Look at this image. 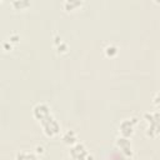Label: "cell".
<instances>
[{
  "instance_id": "6da1fadb",
  "label": "cell",
  "mask_w": 160,
  "mask_h": 160,
  "mask_svg": "<svg viewBox=\"0 0 160 160\" xmlns=\"http://www.w3.org/2000/svg\"><path fill=\"white\" fill-rule=\"evenodd\" d=\"M145 119L150 124V126L148 128V132H146L148 136L155 138L156 135H159L160 134V114H158V112L146 114Z\"/></svg>"
},
{
  "instance_id": "7a4b0ae2",
  "label": "cell",
  "mask_w": 160,
  "mask_h": 160,
  "mask_svg": "<svg viewBox=\"0 0 160 160\" xmlns=\"http://www.w3.org/2000/svg\"><path fill=\"white\" fill-rule=\"evenodd\" d=\"M41 125H42V129H44V132H45L46 136H50V138L56 136L59 134V131H60V126H59L58 121L51 115L49 118L44 119L41 121Z\"/></svg>"
},
{
  "instance_id": "3957f363",
  "label": "cell",
  "mask_w": 160,
  "mask_h": 160,
  "mask_svg": "<svg viewBox=\"0 0 160 160\" xmlns=\"http://www.w3.org/2000/svg\"><path fill=\"white\" fill-rule=\"evenodd\" d=\"M70 156L72 158V160H92V156L89 155L86 148L81 142H76L75 145H72L70 150Z\"/></svg>"
},
{
  "instance_id": "277c9868",
  "label": "cell",
  "mask_w": 160,
  "mask_h": 160,
  "mask_svg": "<svg viewBox=\"0 0 160 160\" xmlns=\"http://www.w3.org/2000/svg\"><path fill=\"white\" fill-rule=\"evenodd\" d=\"M32 115L35 119H38L41 122L44 119L49 118L51 115V112H50V109L46 104H38L32 110Z\"/></svg>"
},
{
  "instance_id": "5b68a950",
  "label": "cell",
  "mask_w": 160,
  "mask_h": 160,
  "mask_svg": "<svg viewBox=\"0 0 160 160\" xmlns=\"http://www.w3.org/2000/svg\"><path fill=\"white\" fill-rule=\"evenodd\" d=\"M135 122H136V119H126L121 122L119 129H120V132L122 134V138H129L132 134Z\"/></svg>"
},
{
  "instance_id": "8992f818",
  "label": "cell",
  "mask_w": 160,
  "mask_h": 160,
  "mask_svg": "<svg viewBox=\"0 0 160 160\" xmlns=\"http://www.w3.org/2000/svg\"><path fill=\"white\" fill-rule=\"evenodd\" d=\"M116 145L120 148L121 152L125 154L126 156H131V155H132L131 142L128 140V138H119V139L116 140Z\"/></svg>"
},
{
  "instance_id": "52a82bcc",
  "label": "cell",
  "mask_w": 160,
  "mask_h": 160,
  "mask_svg": "<svg viewBox=\"0 0 160 160\" xmlns=\"http://www.w3.org/2000/svg\"><path fill=\"white\" fill-rule=\"evenodd\" d=\"M62 140H64V142H66V144L75 145V144H76V135H75V132H74L72 130L66 131V132L64 134V136H62Z\"/></svg>"
},
{
  "instance_id": "ba28073f",
  "label": "cell",
  "mask_w": 160,
  "mask_h": 160,
  "mask_svg": "<svg viewBox=\"0 0 160 160\" xmlns=\"http://www.w3.org/2000/svg\"><path fill=\"white\" fill-rule=\"evenodd\" d=\"M16 160H38V158H36L35 154H32V152L21 151V152H18Z\"/></svg>"
},
{
  "instance_id": "9c48e42d",
  "label": "cell",
  "mask_w": 160,
  "mask_h": 160,
  "mask_svg": "<svg viewBox=\"0 0 160 160\" xmlns=\"http://www.w3.org/2000/svg\"><path fill=\"white\" fill-rule=\"evenodd\" d=\"M79 6H81V1H65L64 2V9L68 10V11L75 10Z\"/></svg>"
},
{
  "instance_id": "30bf717a",
  "label": "cell",
  "mask_w": 160,
  "mask_h": 160,
  "mask_svg": "<svg viewBox=\"0 0 160 160\" xmlns=\"http://www.w3.org/2000/svg\"><path fill=\"white\" fill-rule=\"evenodd\" d=\"M105 54H106L108 56L112 58V56H115V55L118 54V49H116L115 46H108V48L105 49Z\"/></svg>"
},
{
  "instance_id": "8fae6325",
  "label": "cell",
  "mask_w": 160,
  "mask_h": 160,
  "mask_svg": "<svg viewBox=\"0 0 160 160\" xmlns=\"http://www.w3.org/2000/svg\"><path fill=\"white\" fill-rule=\"evenodd\" d=\"M12 5H14V6H18V8H20V9H22V8L29 6V2H28V1H14Z\"/></svg>"
},
{
  "instance_id": "7c38bea8",
  "label": "cell",
  "mask_w": 160,
  "mask_h": 160,
  "mask_svg": "<svg viewBox=\"0 0 160 160\" xmlns=\"http://www.w3.org/2000/svg\"><path fill=\"white\" fill-rule=\"evenodd\" d=\"M154 104L156 105V108L160 109V92H158V94L155 95V98H154Z\"/></svg>"
},
{
  "instance_id": "4fadbf2b",
  "label": "cell",
  "mask_w": 160,
  "mask_h": 160,
  "mask_svg": "<svg viewBox=\"0 0 160 160\" xmlns=\"http://www.w3.org/2000/svg\"><path fill=\"white\" fill-rule=\"evenodd\" d=\"M10 41H12V42H18V41H19V36L15 35V34H12V35L10 36Z\"/></svg>"
}]
</instances>
